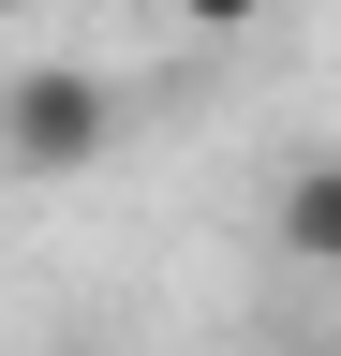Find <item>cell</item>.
I'll list each match as a JSON object with an SVG mask.
<instances>
[{
	"label": "cell",
	"mask_w": 341,
	"mask_h": 356,
	"mask_svg": "<svg viewBox=\"0 0 341 356\" xmlns=\"http://www.w3.org/2000/svg\"><path fill=\"white\" fill-rule=\"evenodd\" d=\"M267 238L312 267V282H341V149H312V163L267 193Z\"/></svg>",
	"instance_id": "2"
},
{
	"label": "cell",
	"mask_w": 341,
	"mask_h": 356,
	"mask_svg": "<svg viewBox=\"0 0 341 356\" xmlns=\"http://www.w3.org/2000/svg\"><path fill=\"white\" fill-rule=\"evenodd\" d=\"M178 30H208V44H238V30H267V0H163Z\"/></svg>",
	"instance_id": "3"
},
{
	"label": "cell",
	"mask_w": 341,
	"mask_h": 356,
	"mask_svg": "<svg viewBox=\"0 0 341 356\" xmlns=\"http://www.w3.org/2000/svg\"><path fill=\"white\" fill-rule=\"evenodd\" d=\"M104 149H119V74H90V60L0 74V178H90Z\"/></svg>",
	"instance_id": "1"
}]
</instances>
